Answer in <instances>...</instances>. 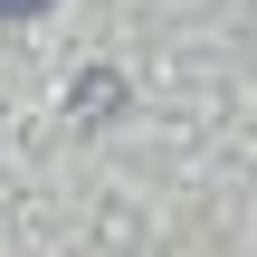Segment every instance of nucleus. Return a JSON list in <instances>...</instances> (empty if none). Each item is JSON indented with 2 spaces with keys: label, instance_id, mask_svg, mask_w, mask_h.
<instances>
[{
  "label": "nucleus",
  "instance_id": "1",
  "mask_svg": "<svg viewBox=\"0 0 257 257\" xmlns=\"http://www.w3.org/2000/svg\"><path fill=\"white\" fill-rule=\"evenodd\" d=\"M38 10H48V0H0V19H38Z\"/></svg>",
  "mask_w": 257,
  "mask_h": 257
}]
</instances>
